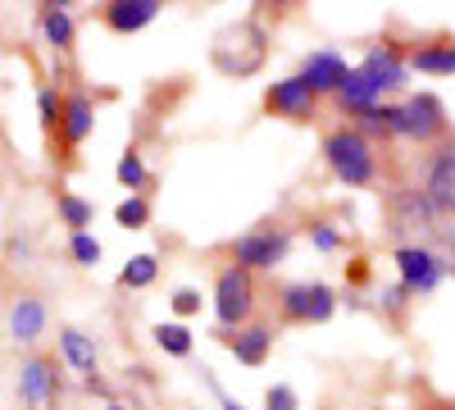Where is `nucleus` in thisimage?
Instances as JSON below:
<instances>
[{
    "label": "nucleus",
    "instance_id": "obj_18",
    "mask_svg": "<svg viewBox=\"0 0 455 410\" xmlns=\"http://www.w3.org/2000/svg\"><path fill=\"white\" fill-rule=\"evenodd\" d=\"M156 274H160L156 255H132L128 265H124V274H119V283L124 287H150V283H156Z\"/></svg>",
    "mask_w": 455,
    "mask_h": 410
},
{
    "label": "nucleus",
    "instance_id": "obj_13",
    "mask_svg": "<svg viewBox=\"0 0 455 410\" xmlns=\"http://www.w3.org/2000/svg\"><path fill=\"white\" fill-rule=\"evenodd\" d=\"M92 124H96V115H92V100L87 96H68V105H64V141L68 146H78V141H87V133H92Z\"/></svg>",
    "mask_w": 455,
    "mask_h": 410
},
{
    "label": "nucleus",
    "instance_id": "obj_19",
    "mask_svg": "<svg viewBox=\"0 0 455 410\" xmlns=\"http://www.w3.org/2000/svg\"><path fill=\"white\" fill-rule=\"evenodd\" d=\"M42 28H46V42L51 46H68L73 42V23H68L64 5H46L42 10Z\"/></svg>",
    "mask_w": 455,
    "mask_h": 410
},
{
    "label": "nucleus",
    "instance_id": "obj_2",
    "mask_svg": "<svg viewBox=\"0 0 455 410\" xmlns=\"http://www.w3.org/2000/svg\"><path fill=\"white\" fill-rule=\"evenodd\" d=\"M328 165L347 188H364L373 178V156H369V141L360 133H332L328 137Z\"/></svg>",
    "mask_w": 455,
    "mask_h": 410
},
{
    "label": "nucleus",
    "instance_id": "obj_15",
    "mask_svg": "<svg viewBox=\"0 0 455 410\" xmlns=\"http://www.w3.org/2000/svg\"><path fill=\"white\" fill-rule=\"evenodd\" d=\"M364 73L378 83V92H387V87H401V83H405V68H401L396 51H373V55L364 60Z\"/></svg>",
    "mask_w": 455,
    "mask_h": 410
},
{
    "label": "nucleus",
    "instance_id": "obj_4",
    "mask_svg": "<svg viewBox=\"0 0 455 410\" xmlns=\"http://www.w3.org/2000/svg\"><path fill=\"white\" fill-rule=\"evenodd\" d=\"M442 105H437V96H410L405 105H396V133H405V137H419V141H428V137H437L442 133Z\"/></svg>",
    "mask_w": 455,
    "mask_h": 410
},
{
    "label": "nucleus",
    "instance_id": "obj_25",
    "mask_svg": "<svg viewBox=\"0 0 455 410\" xmlns=\"http://www.w3.org/2000/svg\"><path fill=\"white\" fill-rule=\"evenodd\" d=\"M114 219H119L124 229H141V223L150 219V210H146V201H141V197H128L119 210H114Z\"/></svg>",
    "mask_w": 455,
    "mask_h": 410
},
{
    "label": "nucleus",
    "instance_id": "obj_7",
    "mask_svg": "<svg viewBox=\"0 0 455 410\" xmlns=\"http://www.w3.org/2000/svg\"><path fill=\"white\" fill-rule=\"evenodd\" d=\"M19 392L32 410H46L55 401V369L46 360H23L19 369Z\"/></svg>",
    "mask_w": 455,
    "mask_h": 410
},
{
    "label": "nucleus",
    "instance_id": "obj_16",
    "mask_svg": "<svg viewBox=\"0 0 455 410\" xmlns=\"http://www.w3.org/2000/svg\"><path fill=\"white\" fill-rule=\"evenodd\" d=\"M383 96L378 92V83L369 78L364 68H355V73H347V83H341V100H347L351 109H373V100Z\"/></svg>",
    "mask_w": 455,
    "mask_h": 410
},
{
    "label": "nucleus",
    "instance_id": "obj_33",
    "mask_svg": "<svg viewBox=\"0 0 455 410\" xmlns=\"http://www.w3.org/2000/svg\"><path fill=\"white\" fill-rule=\"evenodd\" d=\"M105 410H124V406H105Z\"/></svg>",
    "mask_w": 455,
    "mask_h": 410
},
{
    "label": "nucleus",
    "instance_id": "obj_20",
    "mask_svg": "<svg viewBox=\"0 0 455 410\" xmlns=\"http://www.w3.org/2000/svg\"><path fill=\"white\" fill-rule=\"evenodd\" d=\"M60 214H64V223H68L73 233H87V223H92V205H87L83 197L64 192V197H60Z\"/></svg>",
    "mask_w": 455,
    "mask_h": 410
},
{
    "label": "nucleus",
    "instance_id": "obj_8",
    "mask_svg": "<svg viewBox=\"0 0 455 410\" xmlns=\"http://www.w3.org/2000/svg\"><path fill=\"white\" fill-rule=\"evenodd\" d=\"M347 60H341L337 51H315L306 60V73L300 78L310 83V92H341V83H347Z\"/></svg>",
    "mask_w": 455,
    "mask_h": 410
},
{
    "label": "nucleus",
    "instance_id": "obj_32",
    "mask_svg": "<svg viewBox=\"0 0 455 410\" xmlns=\"http://www.w3.org/2000/svg\"><path fill=\"white\" fill-rule=\"evenodd\" d=\"M219 401H223V410H246L242 401H233V397H228V392H219Z\"/></svg>",
    "mask_w": 455,
    "mask_h": 410
},
{
    "label": "nucleus",
    "instance_id": "obj_23",
    "mask_svg": "<svg viewBox=\"0 0 455 410\" xmlns=\"http://www.w3.org/2000/svg\"><path fill=\"white\" fill-rule=\"evenodd\" d=\"M68 251H73V260H78V265H96V260H100V242L92 237V233H73L68 237Z\"/></svg>",
    "mask_w": 455,
    "mask_h": 410
},
{
    "label": "nucleus",
    "instance_id": "obj_17",
    "mask_svg": "<svg viewBox=\"0 0 455 410\" xmlns=\"http://www.w3.org/2000/svg\"><path fill=\"white\" fill-rule=\"evenodd\" d=\"M269 347H274V333L269 328H246L242 338H233V356L242 365H259L264 356H269Z\"/></svg>",
    "mask_w": 455,
    "mask_h": 410
},
{
    "label": "nucleus",
    "instance_id": "obj_3",
    "mask_svg": "<svg viewBox=\"0 0 455 410\" xmlns=\"http://www.w3.org/2000/svg\"><path fill=\"white\" fill-rule=\"evenodd\" d=\"M251 306H255V287H251V274L246 269H228V274H219V287H214V315H219V324H242L246 315H251Z\"/></svg>",
    "mask_w": 455,
    "mask_h": 410
},
{
    "label": "nucleus",
    "instance_id": "obj_1",
    "mask_svg": "<svg viewBox=\"0 0 455 410\" xmlns=\"http://www.w3.org/2000/svg\"><path fill=\"white\" fill-rule=\"evenodd\" d=\"M264 28L255 23H233V28H223L219 32V42H214V64L219 73H228V78H246V73H255L264 64Z\"/></svg>",
    "mask_w": 455,
    "mask_h": 410
},
{
    "label": "nucleus",
    "instance_id": "obj_31",
    "mask_svg": "<svg viewBox=\"0 0 455 410\" xmlns=\"http://www.w3.org/2000/svg\"><path fill=\"white\" fill-rule=\"evenodd\" d=\"M315 246L319 251H332L337 246V229H332V223H319V229H315Z\"/></svg>",
    "mask_w": 455,
    "mask_h": 410
},
{
    "label": "nucleus",
    "instance_id": "obj_6",
    "mask_svg": "<svg viewBox=\"0 0 455 410\" xmlns=\"http://www.w3.org/2000/svg\"><path fill=\"white\" fill-rule=\"evenodd\" d=\"M396 265H401V283H405V287H419V292L437 287V278H442L437 255L424 251V246H401V251H396Z\"/></svg>",
    "mask_w": 455,
    "mask_h": 410
},
{
    "label": "nucleus",
    "instance_id": "obj_26",
    "mask_svg": "<svg viewBox=\"0 0 455 410\" xmlns=\"http://www.w3.org/2000/svg\"><path fill=\"white\" fill-rule=\"evenodd\" d=\"M328 315H332V292H328L323 283H315V287H310V319L323 324Z\"/></svg>",
    "mask_w": 455,
    "mask_h": 410
},
{
    "label": "nucleus",
    "instance_id": "obj_24",
    "mask_svg": "<svg viewBox=\"0 0 455 410\" xmlns=\"http://www.w3.org/2000/svg\"><path fill=\"white\" fill-rule=\"evenodd\" d=\"M114 173H119L124 188H141V182H146V165H141V156H132V151L119 156V169H114Z\"/></svg>",
    "mask_w": 455,
    "mask_h": 410
},
{
    "label": "nucleus",
    "instance_id": "obj_5",
    "mask_svg": "<svg viewBox=\"0 0 455 410\" xmlns=\"http://www.w3.org/2000/svg\"><path fill=\"white\" fill-rule=\"evenodd\" d=\"M283 255H287L283 233H246V237H237V269H274Z\"/></svg>",
    "mask_w": 455,
    "mask_h": 410
},
{
    "label": "nucleus",
    "instance_id": "obj_29",
    "mask_svg": "<svg viewBox=\"0 0 455 410\" xmlns=\"http://www.w3.org/2000/svg\"><path fill=\"white\" fill-rule=\"evenodd\" d=\"M264 410H296V392H291V388H269V397H264Z\"/></svg>",
    "mask_w": 455,
    "mask_h": 410
},
{
    "label": "nucleus",
    "instance_id": "obj_22",
    "mask_svg": "<svg viewBox=\"0 0 455 410\" xmlns=\"http://www.w3.org/2000/svg\"><path fill=\"white\" fill-rule=\"evenodd\" d=\"M414 68H424V73H455V46L419 51V55H414Z\"/></svg>",
    "mask_w": 455,
    "mask_h": 410
},
{
    "label": "nucleus",
    "instance_id": "obj_12",
    "mask_svg": "<svg viewBox=\"0 0 455 410\" xmlns=\"http://www.w3.org/2000/svg\"><path fill=\"white\" fill-rule=\"evenodd\" d=\"M156 14H160L156 0H119V5L105 10V19H109L114 32H137V28H146L150 19H156Z\"/></svg>",
    "mask_w": 455,
    "mask_h": 410
},
{
    "label": "nucleus",
    "instance_id": "obj_14",
    "mask_svg": "<svg viewBox=\"0 0 455 410\" xmlns=\"http://www.w3.org/2000/svg\"><path fill=\"white\" fill-rule=\"evenodd\" d=\"M60 347H64V360H68L73 369H83L87 379L96 374V347H92L87 333H78V328H64V333H60Z\"/></svg>",
    "mask_w": 455,
    "mask_h": 410
},
{
    "label": "nucleus",
    "instance_id": "obj_21",
    "mask_svg": "<svg viewBox=\"0 0 455 410\" xmlns=\"http://www.w3.org/2000/svg\"><path fill=\"white\" fill-rule=\"evenodd\" d=\"M156 342H160L169 356H187V351H192V333H187L182 324H160V328H156Z\"/></svg>",
    "mask_w": 455,
    "mask_h": 410
},
{
    "label": "nucleus",
    "instance_id": "obj_10",
    "mask_svg": "<svg viewBox=\"0 0 455 410\" xmlns=\"http://www.w3.org/2000/svg\"><path fill=\"white\" fill-rule=\"evenodd\" d=\"M428 201L433 210H455V146H446L428 173Z\"/></svg>",
    "mask_w": 455,
    "mask_h": 410
},
{
    "label": "nucleus",
    "instance_id": "obj_30",
    "mask_svg": "<svg viewBox=\"0 0 455 410\" xmlns=\"http://www.w3.org/2000/svg\"><path fill=\"white\" fill-rule=\"evenodd\" d=\"M173 310H178V315H196V310H201V296L182 287V292L173 296Z\"/></svg>",
    "mask_w": 455,
    "mask_h": 410
},
{
    "label": "nucleus",
    "instance_id": "obj_9",
    "mask_svg": "<svg viewBox=\"0 0 455 410\" xmlns=\"http://www.w3.org/2000/svg\"><path fill=\"white\" fill-rule=\"evenodd\" d=\"M46 328V306L36 301V296H19V301L10 306V333L14 342H36Z\"/></svg>",
    "mask_w": 455,
    "mask_h": 410
},
{
    "label": "nucleus",
    "instance_id": "obj_11",
    "mask_svg": "<svg viewBox=\"0 0 455 410\" xmlns=\"http://www.w3.org/2000/svg\"><path fill=\"white\" fill-rule=\"evenodd\" d=\"M269 105L283 109V115H310V105H315V92L306 78H283L269 87Z\"/></svg>",
    "mask_w": 455,
    "mask_h": 410
},
{
    "label": "nucleus",
    "instance_id": "obj_28",
    "mask_svg": "<svg viewBox=\"0 0 455 410\" xmlns=\"http://www.w3.org/2000/svg\"><path fill=\"white\" fill-rule=\"evenodd\" d=\"M287 315L291 319H310V287H291L287 292Z\"/></svg>",
    "mask_w": 455,
    "mask_h": 410
},
{
    "label": "nucleus",
    "instance_id": "obj_27",
    "mask_svg": "<svg viewBox=\"0 0 455 410\" xmlns=\"http://www.w3.org/2000/svg\"><path fill=\"white\" fill-rule=\"evenodd\" d=\"M36 105H42V128H55V124H64V105H60V96L46 87L42 92V100H36Z\"/></svg>",
    "mask_w": 455,
    "mask_h": 410
}]
</instances>
